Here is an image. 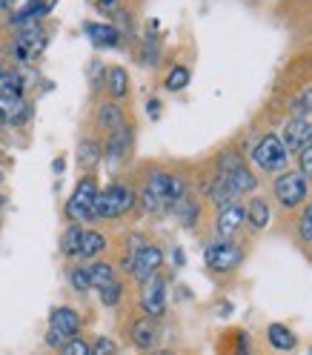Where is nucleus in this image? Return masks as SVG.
Wrapping results in <instances>:
<instances>
[{
    "instance_id": "19",
    "label": "nucleus",
    "mask_w": 312,
    "mask_h": 355,
    "mask_svg": "<svg viewBox=\"0 0 312 355\" xmlns=\"http://www.w3.org/2000/svg\"><path fill=\"white\" fill-rule=\"evenodd\" d=\"M266 341L278 352H293L298 347V336L286 324H270L266 327Z\"/></svg>"
},
{
    "instance_id": "33",
    "label": "nucleus",
    "mask_w": 312,
    "mask_h": 355,
    "mask_svg": "<svg viewBox=\"0 0 312 355\" xmlns=\"http://www.w3.org/2000/svg\"><path fill=\"white\" fill-rule=\"evenodd\" d=\"M298 235H301L304 243H312V204L304 209V215L298 220Z\"/></svg>"
},
{
    "instance_id": "7",
    "label": "nucleus",
    "mask_w": 312,
    "mask_h": 355,
    "mask_svg": "<svg viewBox=\"0 0 312 355\" xmlns=\"http://www.w3.org/2000/svg\"><path fill=\"white\" fill-rule=\"evenodd\" d=\"M250 155H252V164L258 169H263V172H284L286 169V158H289L278 135H263L252 146Z\"/></svg>"
},
{
    "instance_id": "27",
    "label": "nucleus",
    "mask_w": 312,
    "mask_h": 355,
    "mask_svg": "<svg viewBox=\"0 0 312 355\" xmlns=\"http://www.w3.org/2000/svg\"><path fill=\"white\" fill-rule=\"evenodd\" d=\"M80 241H83V227L80 224H69V227H66V232H63V238H60V252L66 258H78Z\"/></svg>"
},
{
    "instance_id": "11",
    "label": "nucleus",
    "mask_w": 312,
    "mask_h": 355,
    "mask_svg": "<svg viewBox=\"0 0 312 355\" xmlns=\"http://www.w3.org/2000/svg\"><path fill=\"white\" fill-rule=\"evenodd\" d=\"M32 115V103L24 95H0V123L3 126H20Z\"/></svg>"
},
{
    "instance_id": "30",
    "label": "nucleus",
    "mask_w": 312,
    "mask_h": 355,
    "mask_svg": "<svg viewBox=\"0 0 312 355\" xmlns=\"http://www.w3.org/2000/svg\"><path fill=\"white\" fill-rule=\"evenodd\" d=\"M69 284H72V290L75 293H89L92 290V281H89V270H86V263H78L69 270Z\"/></svg>"
},
{
    "instance_id": "8",
    "label": "nucleus",
    "mask_w": 312,
    "mask_h": 355,
    "mask_svg": "<svg viewBox=\"0 0 312 355\" xmlns=\"http://www.w3.org/2000/svg\"><path fill=\"white\" fill-rule=\"evenodd\" d=\"M141 309L146 318H164L166 315V278L158 272L155 278H149L141 290Z\"/></svg>"
},
{
    "instance_id": "40",
    "label": "nucleus",
    "mask_w": 312,
    "mask_h": 355,
    "mask_svg": "<svg viewBox=\"0 0 312 355\" xmlns=\"http://www.w3.org/2000/svg\"><path fill=\"white\" fill-rule=\"evenodd\" d=\"M175 266H184V250H175Z\"/></svg>"
},
{
    "instance_id": "14",
    "label": "nucleus",
    "mask_w": 312,
    "mask_h": 355,
    "mask_svg": "<svg viewBox=\"0 0 312 355\" xmlns=\"http://www.w3.org/2000/svg\"><path fill=\"white\" fill-rule=\"evenodd\" d=\"M243 224H247V207H241V204H229L218 212L215 218V232L220 238H232Z\"/></svg>"
},
{
    "instance_id": "44",
    "label": "nucleus",
    "mask_w": 312,
    "mask_h": 355,
    "mask_svg": "<svg viewBox=\"0 0 312 355\" xmlns=\"http://www.w3.org/2000/svg\"><path fill=\"white\" fill-rule=\"evenodd\" d=\"M0 181H3V172H0Z\"/></svg>"
},
{
    "instance_id": "34",
    "label": "nucleus",
    "mask_w": 312,
    "mask_h": 355,
    "mask_svg": "<svg viewBox=\"0 0 312 355\" xmlns=\"http://www.w3.org/2000/svg\"><path fill=\"white\" fill-rule=\"evenodd\" d=\"M144 63H149V66H155V63H158V58H161V49H158V40H155V37H146L144 40Z\"/></svg>"
},
{
    "instance_id": "32",
    "label": "nucleus",
    "mask_w": 312,
    "mask_h": 355,
    "mask_svg": "<svg viewBox=\"0 0 312 355\" xmlns=\"http://www.w3.org/2000/svg\"><path fill=\"white\" fill-rule=\"evenodd\" d=\"M89 349H92V355H118V341L109 336H98L89 344Z\"/></svg>"
},
{
    "instance_id": "36",
    "label": "nucleus",
    "mask_w": 312,
    "mask_h": 355,
    "mask_svg": "<svg viewBox=\"0 0 312 355\" xmlns=\"http://www.w3.org/2000/svg\"><path fill=\"white\" fill-rule=\"evenodd\" d=\"M293 109H295L298 115H301V112H309V115H312V86H306V89H304L301 98L293 103Z\"/></svg>"
},
{
    "instance_id": "3",
    "label": "nucleus",
    "mask_w": 312,
    "mask_h": 355,
    "mask_svg": "<svg viewBox=\"0 0 312 355\" xmlns=\"http://www.w3.org/2000/svg\"><path fill=\"white\" fill-rule=\"evenodd\" d=\"M161 266H164V250L158 243H144L135 255H123V270L132 272V278H135L141 286L149 278L158 275Z\"/></svg>"
},
{
    "instance_id": "22",
    "label": "nucleus",
    "mask_w": 312,
    "mask_h": 355,
    "mask_svg": "<svg viewBox=\"0 0 312 355\" xmlns=\"http://www.w3.org/2000/svg\"><path fill=\"white\" fill-rule=\"evenodd\" d=\"M78 166L80 169H95L98 164H101V158H103V146H101V141H95V138H83L80 144H78Z\"/></svg>"
},
{
    "instance_id": "43",
    "label": "nucleus",
    "mask_w": 312,
    "mask_h": 355,
    "mask_svg": "<svg viewBox=\"0 0 312 355\" xmlns=\"http://www.w3.org/2000/svg\"><path fill=\"white\" fill-rule=\"evenodd\" d=\"M0 161H3V149H0Z\"/></svg>"
},
{
    "instance_id": "1",
    "label": "nucleus",
    "mask_w": 312,
    "mask_h": 355,
    "mask_svg": "<svg viewBox=\"0 0 312 355\" xmlns=\"http://www.w3.org/2000/svg\"><path fill=\"white\" fill-rule=\"evenodd\" d=\"M187 181L181 175H169V172H152L146 178L144 189L138 192V201L146 212L161 215V212H172V204L181 195H187Z\"/></svg>"
},
{
    "instance_id": "16",
    "label": "nucleus",
    "mask_w": 312,
    "mask_h": 355,
    "mask_svg": "<svg viewBox=\"0 0 312 355\" xmlns=\"http://www.w3.org/2000/svg\"><path fill=\"white\" fill-rule=\"evenodd\" d=\"M49 9H52V3H46V0H26V3L9 17V24L15 29L17 26H26V24H40V17H46Z\"/></svg>"
},
{
    "instance_id": "13",
    "label": "nucleus",
    "mask_w": 312,
    "mask_h": 355,
    "mask_svg": "<svg viewBox=\"0 0 312 355\" xmlns=\"http://www.w3.org/2000/svg\"><path fill=\"white\" fill-rule=\"evenodd\" d=\"M158 338H161V329H158V321L155 318L144 315L129 327V341L135 344L141 352H152L155 347H158Z\"/></svg>"
},
{
    "instance_id": "26",
    "label": "nucleus",
    "mask_w": 312,
    "mask_h": 355,
    "mask_svg": "<svg viewBox=\"0 0 312 355\" xmlns=\"http://www.w3.org/2000/svg\"><path fill=\"white\" fill-rule=\"evenodd\" d=\"M247 220L255 227V230H263V227H270V220H272V212H270V204L263 201V198H252L250 207H247Z\"/></svg>"
},
{
    "instance_id": "12",
    "label": "nucleus",
    "mask_w": 312,
    "mask_h": 355,
    "mask_svg": "<svg viewBox=\"0 0 312 355\" xmlns=\"http://www.w3.org/2000/svg\"><path fill=\"white\" fill-rule=\"evenodd\" d=\"M129 149H132V126L123 123L121 129L109 132L106 146H103V158L112 164V166H118V164H123L129 158Z\"/></svg>"
},
{
    "instance_id": "37",
    "label": "nucleus",
    "mask_w": 312,
    "mask_h": 355,
    "mask_svg": "<svg viewBox=\"0 0 312 355\" xmlns=\"http://www.w3.org/2000/svg\"><path fill=\"white\" fill-rule=\"evenodd\" d=\"M66 341H69V338H63V336H60V332H58V329H52V327L46 329V344H49V347L60 349V347H63Z\"/></svg>"
},
{
    "instance_id": "41",
    "label": "nucleus",
    "mask_w": 312,
    "mask_h": 355,
    "mask_svg": "<svg viewBox=\"0 0 312 355\" xmlns=\"http://www.w3.org/2000/svg\"><path fill=\"white\" fill-rule=\"evenodd\" d=\"M149 355H175V352H172V349H152Z\"/></svg>"
},
{
    "instance_id": "28",
    "label": "nucleus",
    "mask_w": 312,
    "mask_h": 355,
    "mask_svg": "<svg viewBox=\"0 0 312 355\" xmlns=\"http://www.w3.org/2000/svg\"><path fill=\"white\" fill-rule=\"evenodd\" d=\"M189 69L187 66H172L169 69V75H166V92H181V89H187V83H189Z\"/></svg>"
},
{
    "instance_id": "20",
    "label": "nucleus",
    "mask_w": 312,
    "mask_h": 355,
    "mask_svg": "<svg viewBox=\"0 0 312 355\" xmlns=\"http://www.w3.org/2000/svg\"><path fill=\"white\" fill-rule=\"evenodd\" d=\"M26 78L24 72H17L15 66L0 60V95H24L26 92Z\"/></svg>"
},
{
    "instance_id": "24",
    "label": "nucleus",
    "mask_w": 312,
    "mask_h": 355,
    "mask_svg": "<svg viewBox=\"0 0 312 355\" xmlns=\"http://www.w3.org/2000/svg\"><path fill=\"white\" fill-rule=\"evenodd\" d=\"M103 83H106V92L112 95V101H121L129 95V75H126L123 66H109Z\"/></svg>"
},
{
    "instance_id": "4",
    "label": "nucleus",
    "mask_w": 312,
    "mask_h": 355,
    "mask_svg": "<svg viewBox=\"0 0 312 355\" xmlns=\"http://www.w3.org/2000/svg\"><path fill=\"white\" fill-rule=\"evenodd\" d=\"M98 192H101V187H98V181L92 175L80 178L75 192H72V198L66 201V218H69L72 224H80V227L86 224V220H95L92 218V207H95Z\"/></svg>"
},
{
    "instance_id": "9",
    "label": "nucleus",
    "mask_w": 312,
    "mask_h": 355,
    "mask_svg": "<svg viewBox=\"0 0 312 355\" xmlns=\"http://www.w3.org/2000/svg\"><path fill=\"white\" fill-rule=\"evenodd\" d=\"M281 144L286 149V155H298L304 146L312 144V121L304 118V115H295L284 123V135H281Z\"/></svg>"
},
{
    "instance_id": "5",
    "label": "nucleus",
    "mask_w": 312,
    "mask_h": 355,
    "mask_svg": "<svg viewBox=\"0 0 312 355\" xmlns=\"http://www.w3.org/2000/svg\"><path fill=\"white\" fill-rule=\"evenodd\" d=\"M204 261H207V266L212 272H232L243 261V250L238 247V243H232L229 238H218V241L207 243Z\"/></svg>"
},
{
    "instance_id": "42",
    "label": "nucleus",
    "mask_w": 312,
    "mask_h": 355,
    "mask_svg": "<svg viewBox=\"0 0 312 355\" xmlns=\"http://www.w3.org/2000/svg\"><path fill=\"white\" fill-rule=\"evenodd\" d=\"M3 204H6V198H3V195H0V209H3Z\"/></svg>"
},
{
    "instance_id": "10",
    "label": "nucleus",
    "mask_w": 312,
    "mask_h": 355,
    "mask_svg": "<svg viewBox=\"0 0 312 355\" xmlns=\"http://www.w3.org/2000/svg\"><path fill=\"white\" fill-rule=\"evenodd\" d=\"M220 184H224V189L232 195V198H241V195H247V192H252L255 187H258V178L243 166V164H238V166H232V169H227V172H218L215 175Z\"/></svg>"
},
{
    "instance_id": "15",
    "label": "nucleus",
    "mask_w": 312,
    "mask_h": 355,
    "mask_svg": "<svg viewBox=\"0 0 312 355\" xmlns=\"http://www.w3.org/2000/svg\"><path fill=\"white\" fill-rule=\"evenodd\" d=\"M49 327L58 329L63 338L80 336V313L75 306H55L49 313Z\"/></svg>"
},
{
    "instance_id": "21",
    "label": "nucleus",
    "mask_w": 312,
    "mask_h": 355,
    "mask_svg": "<svg viewBox=\"0 0 312 355\" xmlns=\"http://www.w3.org/2000/svg\"><path fill=\"white\" fill-rule=\"evenodd\" d=\"M126 123V115H123V109L118 106V101H103L98 106V126L106 129V132H115Z\"/></svg>"
},
{
    "instance_id": "6",
    "label": "nucleus",
    "mask_w": 312,
    "mask_h": 355,
    "mask_svg": "<svg viewBox=\"0 0 312 355\" xmlns=\"http://www.w3.org/2000/svg\"><path fill=\"white\" fill-rule=\"evenodd\" d=\"M272 192L278 198V204L286 207V209H295L306 201V192H309V184H306V178L301 172H289L284 169L278 178H275V184H272Z\"/></svg>"
},
{
    "instance_id": "17",
    "label": "nucleus",
    "mask_w": 312,
    "mask_h": 355,
    "mask_svg": "<svg viewBox=\"0 0 312 355\" xmlns=\"http://www.w3.org/2000/svg\"><path fill=\"white\" fill-rule=\"evenodd\" d=\"M83 29H86L89 37H92V43H95L98 49H118L121 46V37L123 35L112 24H86Z\"/></svg>"
},
{
    "instance_id": "18",
    "label": "nucleus",
    "mask_w": 312,
    "mask_h": 355,
    "mask_svg": "<svg viewBox=\"0 0 312 355\" xmlns=\"http://www.w3.org/2000/svg\"><path fill=\"white\" fill-rule=\"evenodd\" d=\"M172 215L181 220V227L184 230H195L198 227V218H200V204H198V198H192L189 192L181 195L177 201L172 204Z\"/></svg>"
},
{
    "instance_id": "31",
    "label": "nucleus",
    "mask_w": 312,
    "mask_h": 355,
    "mask_svg": "<svg viewBox=\"0 0 312 355\" xmlns=\"http://www.w3.org/2000/svg\"><path fill=\"white\" fill-rule=\"evenodd\" d=\"M58 355H92V349H89V341L86 338H80V336H75V338H69L60 349H58Z\"/></svg>"
},
{
    "instance_id": "2",
    "label": "nucleus",
    "mask_w": 312,
    "mask_h": 355,
    "mask_svg": "<svg viewBox=\"0 0 312 355\" xmlns=\"http://www.w3.org/2000/svg\"><path fill=\"white\" fill-rule=\"evenodd\" d=\"M135 204H138V192L132 187H126V184H109L95 198L92 218L95 220H112V218L126 215Z\"/></svg>"
},
{
    "instance_id": "35",
    "label": "nucleus",
    "mask_w": 312,
    "mask_h": 355,
    "mask_svg": "<svg viewBox=\"0 0 312 355\" xmlns=\"http://www.w3.org/2000/svg\"><path fill=\"white\" fill-rule=\"evenodd\" d=\"M298 166H301V175L304 178H312V144L298 152Z\"/></svg>"
},
{
    "instance_id": "23",
    "label": "nucleus",
    "mask_w": 312,
    "mask_h": 355,
    "mask_svg": "<svg viewBox=\"0 0 312 355\" xmlns=\"http://www.w3.org/2000/svg\"><path fill=\"white\" fill-rule=\"evenodd\" d=\"M106 247H109V241H106L103 232H98V230H83V241H80V252H78V258L95 261L98 255H103Z\"/></svg>"
},
{
    "instance_id": "29",
    "label": "nucleus",
    "mask_w": 312,
    "mask_h": 355,
    "mask_svg": "<svg viewBox=\"0 0 312 355\" xmlns=\"http://www.w3.org/2000/svg\"><path fill=\"white\" fill-rule=\"evenodd\" d=\"M98 298H101V304L103 306H118L121 304V298H123V284L121 281H112V284H106V286H101L98 290Z\"/></svg>"
},
{
    "instance_id": "39",
    "label": "nucleus",
    "mask_w": 312,
    "mask_h": 355,
    "mask_svg": "<svg viewBox=\"0 0 312 355\" xmlns=\"http://www.w3.org/2000/svg\"><path fill=\"white\" fill-rule=\"evenodd\" d=\"M98 6H101L103 12H115V9H118V0H98Z\"/></svg>"
},
{
    "instance_id": "25",
    "label": "nucleus",
    "mask_w": 312,
    "mask_h": 355,
    "mask_svg": "<svg viewBox=\"0 0 312 355\" xmlns=\"http://www.w3.org/2000/svg\"><path fill=\"white\" fill-rule=\"evenodd\" d=\"M86 270H89V281H92V290H101V286L118 281L115 266H112V263H106V261H92V263H86Z\"/></svg>"
},
{
    "instance_id": "38",
    "label": "nucleus",
    "mask_w": 312,
    "mask_h": 355,
    "mask_svg": "<svg viewBox=\"0 0 312 355\" xmlns=\"http://www.w3.org/2000/svg\"><path fill=\"white\" fill-rule=\"evenodd\" d=\"M146 112H149L152 121H158V118H161V101H155V98H152V101L146 103Z\"/></svg>"
}]
</instances>
